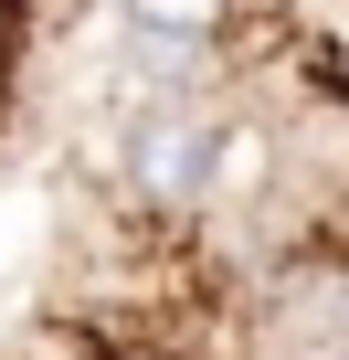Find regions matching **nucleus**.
I'll return each instance as SVG.
<instances>
[{"label":"nucleus","instance_id":"obj_1","mask_svg":"<svg viewBox=\"0 0 349 360\" xmlns=\"http://www.w3.org/2000/svg\"><path fill=\"white\" fill-rule=\"evenodd\" d=\"M223 159H233V117L212 106H148L127 127V191L159 212H202L223 202Z\"/></svg>","mask_w":349,"mask_h":360},{"label":"nucleus","instance_id":"obj_2","mask_svg":"<svg viewBox=\"0 0 349 360\" xmlns=\"http://www.w3.org/2000/svg\"><path fill=\"white\" fill-rule=\"evenodd\" d=\"M117 11H127L148 43H212V32H233L244 0H117Z\"/></svg>","mask_w":349,"mask_h":360}]
</instances>
